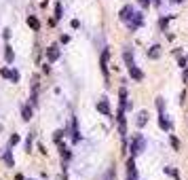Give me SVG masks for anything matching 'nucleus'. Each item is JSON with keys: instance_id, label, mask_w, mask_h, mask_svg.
I'll list each match as a JSON object with an SVG mask.
<instances>
[{"instance_id": "1", "label": "nucleus", "mask_w": 188, "mask_h": 180, "mask_svg": "<svg viewBox=\"0 0 188 180\" xmlns=\"http://www.w3.org/2000/svg\"><path fill=\"white\" fill-rule=\"evenodd\" d=\"M129 151H131V157H138L146 151V138H144L142 133H135V136H133V140H131V144H129Z\"/></svg>"}, {"instance_id": "2", "label": "nucleus", "mask_w": 188, "mask_h": 180, "mask_svg": "<svg viewBox=\"0 0 188 180\" xmlns=\"http://www.w3.org/2000/svg\"><path fill=\"white\" fill-rule=\"evenodd\" d=\"M142 25H144V13L135 11V13H133V17L127 21V28H129L131 32H135V30H140Z\"/></svg>"}, {"instance_id": "3", "label": "nucleus", "mask_w": 188, "mask_h": 180, "mask_svg": "<svg viewBox=\"0 0 188 180\" xmlns=\"http://www.w3.org/2000/svg\"><path fill=\"white\" fill-rule=\"evenodd\" d=\"M116 121H118V133H120L123 138H127V117H125V108L123 106H118Z\"/></svg>"}, {"instance_id": "4", "label": "nucleus", "mask_w": 188, "mask_h": 180, "mask_svg": "<svg viewBox=\"0 0 188 180\" xmlns=\"http://www.w3.org/2000/svg\"><path fill=\"white\" fill-rule=\"evenodd\" d=\"M133 13H135V9H133L131 4H125V7H123V9L118 11V19H120L123 24H127L131 17H133Z\"/></svg>"}, {"instance_id": "5", "label": "nucleus", "mask_w": 188, "mask_h": 180, "mask_svg": "<svg viewBox=\"0 0 188 180\" xmlns=\"http://www.w3.org/2000/svg\"><path fill=\"white\" fill-rule=\"evenodd\" d=\"M0 74H2L4 79H9L11 83H19V79H21V76H19V72L15 70V68H2Z\"/></svg>"}, {"instance_id": "6", "label": "nucleus", "mask_w": 188, "mask_h": 180, "mask_svg": "<svg viewBox=\"0 0 188 180\" xmlns=\"http://www.w3.org/2000/svg\"><path fill=\"white\" fill-rule=\"evenodd\" d=\"M108 57H110V51H108V47L102 51V57H99V68H102V72H104V79L108 81Z\"/></svg>"}, {"instance_id": "7", "label": "nucleus", "mask_w": 188, "mask_h": 180, "mask_svg": "<svg viewBox=\"0 0 188 180\" xmlns=\"http://www.w3.org/2000/svg\"><path fill=\"white\" fill-rule=\"evenodd\" d=\"M159 127L163 129V132H171L173 129V125H171V121H167V115L165 112H159Z\"/></svg>"}, {"instance_id": "8", "label": "nucleus", "mask_w": 188, "mask_h": 180, "mask_svg": "<svg viewBox=\"0 0 188 180\" xmlns=\"http://www.w3.org/2000/svg\"><path fill=\"white\" fill-rule=\"evenodd\" d=\"M59 55H61V51H59V45H51L47 49V60L49 61H57Z\"/></svg>"}, {"instance_id": "9", "label": "nucleus", "mask_w": 188, "mask_h": 180, "mask_svg": "<svg viewBox=\"0 0 188 180\" xmlns=\"http://www.w3.org/2000/svg\"><path fill=\"white\" fill-rule=\"evenodd\" d=\"M97 110L104 115V117H110L112 112H110V102H108V97H102L99 102H97Z\"/></svg>"}, {"instance_id": "10", "label": "nucleus", "mask_w": 188, "mask_h": 180, "mask_svg": "<svg viewBox=\"0 0 188 180\" xmlns=\"http://www.w3.org/2000/svg\"><path fill=\"white\" fill-rule=\"evenodd\" d=\"M70 136H72V142H81V132H78V121H76V117H74V119H72Z\"/></svg>"}, {"instance_id": "11", "label": "nucleus", "mask_w": 188, "mask_h": 180, "mask_svg": "<svg viewBox=\"0 0 188 180\" xmlns=\"http://www.w3.org/2000/svg\"><path fill=\"white\" fill-rule=\"evenodd\" d=\"M146 123H148V112H146V110H140V112L135 115V125H138V127L142 129Z\"/></svg>"}, {"instance_id": "12", "label": "nucleus", "mask_w": 188, "mask_h": 180, "mask_svg": "<svg viewBox=\"0 0 188 180\" xmlns=\"http://www.w3.org/2000/svg\"><path fill=\"white\" fill-rule=\"evenodd\" d=\"M129 74H131V79H133V81H138V83L144 81V72H142L138 66H131V68H129Z\"/></svg>"}, {"instance_id": "13", "label": "nucleus", "mask_w": 188, "mask_h": 180, "mask_svg": "<svg viewBox=\"0 0 188 180\" xmlns=\"http://www.w3.org/2000/svg\"><path fill=\"white\" fill-rule=\"evenodd\" d=\"M148 57H150V60H159V57H161V47H159V45H152V47L148 49Z\"/></svg>"}, {"instance_id": "14", "label": "nucleus", "mask_w": 188, "mask_h": 180, "mask_svg": "<svg viewBox=\"0 0 188 180\" xmlns=\"http://www.w3.org/2000/svg\"><path fill=\"white\" fill-rule=\"evenodd\" d=\"M123 60H125V64H127V68H131V66H135V61H133V53H131V49H125V53H123Z\"/></svg>"}, {"instance_id": "15", "label": "nucleus", "mask_w": 188, "mask_h": 180, "mask_svg": "<svg viewBox=\"0 0 188 180\" xmlns=\"http://www.w3.org/2000/svg\"><path fill=\"white\" fill-rule=\"evenodd\" d=\"M59 153H61V159H63V161H70L72 153H70V148H68L66 144H61V142H59Z\"/></svg>"}, {"instance_id": "16", "label": "nucleus", "mask_w": 188, "mask_h": 180, "mask_svg": "<svg viewBox=\"0 0 188 180\" xmlns=\"http://www.w3.org/2000/svg\"><path fill=\"white\" fill-rule=\"evenodd\" d=\"M32 115H34V110H32V106H28V104H24V106H21V117H24V121H30V119H32Z\"/></svg>"}, {"instance_id": "17", "label": "nucleus", "mask_w": 188, "mask_h": 180, "mask_svg": "<svg viewBox=\"0 0 188 180\" xmlns=\"http://www.w3.org/2000/svg\"><path fill=\"white\" fill-rule=\"evenodd\" d=\"M28 25H30V28H32L34 32H38V30H40V21L36 19L34 15H28Z\"/></svg>"}, {"instance_id": "18", "label": "nucleus", "mask_w": 188, "mask_h": 180, "mask_svg": "<svg viewBox=\"0 0 188 180\" xmlns=\"http://www.w3.org/2000/svg\"><path fill=\"white\" fill-rule=\"evenodd\" d=\"M4 60L9 61V64H13V60H15V53H13L11 45H7V47H4Z\"/></svg>"}, {"instance_id": "19", "label": "nucleus", "mask_w": 188, "mask_h": 180, "mask_svg": "<svg viewBox=\"0 0 188 180\" xmlns=\"http://www.w3.org/2000/svg\"><path fill=\"white\" fill-rule=\"evenodd\" d=\"M163 172L167 174V176H171V178L182 180V178H180V174H177V169H176V168H169V165H167V168H163Z\"/></svg>"}, {"instance_id": "20", "label": "nucleus", "mask_w": 188, "mask_h": 180, "mask_svg": "<svg viewBox=\"0 0 188 180\" xmlns=\"http://www.w3.org/2000/svg\"><path fill=\"white\" fill-rule=\"evenodd\" d=\"M169 21H171V17H169V15H163V17L159 19V28H161V32L167 30V24H169Z\"/></svg>"}, {"instance_id": "21", "label": "nucleus", "mask_w": 188, "mask_h": 180, "mask_svg": "<svg viewBox=\"0 0 188 180\" xmlns=\"http://www.w3.org/2000/svg\"><path fill=\"white\" fill-rule=\"evenodd\" d=\"M169 142H171V146H173V151H180V140H177L173 133H169Z\"/></svg>"}, {"instance_id": "22", "label": "nucleus", "mask_w": 188, "mask_h": 180, "mask_svg": "<svg viewBox=\"0 0 188 180\" xmlns=\"http://www.w3.org/2000/svg\"><path fill=\"white\" fill-rule=\"evenodd\" d=\"M4 163H7L9 168H13V165H15V161H13V155H11V151H7V153H4Z\"/></svg>"}, {"instance_id": "23", "label": "nucleus", "mask_w": 188, "mask_h": 180, "mask_svg": "<svg viewBox=\"0 0 188 180\" xmlns=\"http://www.w3.org/2000/svg\"><path fill=\"white\" fill-rule=\"evenodd\" d=\"M61 17H63V9H61V4H55V21H59V19H61Z\"/></svg>"}, {"instance_id": "24", "label": "nucleus", "mask_w": 188, "mask_h": 180, "mask_svg": "<svg viewBox=\"0 0 188 180\" xmlns=\"http://www.w3.org/2000/svg\"><path fill=\"white\" fill-rule=\"evenodd\" d=\"M156 108H159V112H165V100L163 97H156Z\"/></svg>"}, {"instance_id": "25", "label": "nucleus", "mask_w": 188, "mask_h": 180, "mask_svg": "<svg viewBox=\"0 0 188 180\" xmlns=\"http://www.w3.org/2000/svg\"><path fill=\"white\" fill-rule=\"evenodd\" d=\"M15 144H19V133H13L9 138V146H15Z\"/></svg>"}, {"instance_id": "26", "label": "nucleus", "mask_w": 188, "mask_h": 180, "mask_svg": "<svg viewBox=\"0 0 188 180\" xmlns=\"http://www.w3.org/2000/svg\"><path fill=\"white\" fill-rule=\"evenodd\" d=\"M32 140H34V133H30V136H28V140H25V151H28V153L32 151Z\"/></svg>"}, {"instance_id": "27", "label": "nucleus", "mask_w": 188, "mask_h": 180, "mask_svg": "<svg viewBox=\"0 0 188 180\" xmlns=\"http://www.w3.org/2000/svg\"><path fill=\"white\" fill-rule=\"evenodd\" d=\"M104 180H114V169H112V168H110V169L106 172V176H104Z\"/></svg>"}, {"instance_id": "28", "label": "nucleus", "mask_w": 188, "mask_h": 180, "mask_svg": "<svg viewBox=\"0 0 188 180\" xmlns=\"http://www.w3.org/2000/svg\"><path fill=\"white\" fill-rule=\"evenodd\" d=\"M177 64H180V68H186V66H188V57H180Z\"/></svg>"}, {"instance_id": "29", "label": "nucleus", "mask_w": 188, "mask_h": 180, "mask_svg": "<svg viewBox=\"0 0 188 180\" xmlns=\"http://www.w3.org/2000/svg\"><path fill=\"white\" fill-rule=\"evenodd\" d=\"M63 133H66V132H55V136H53V138H55V142H61V136H63Z\"/></svg>"}, {"instance_id": "30", "label": "nucleus", "mask_w": 188, "mask_h": 180, "mask_svg": "<svg viewBox=\"0 0 188 180\" xmlns=\"http://www.w3.org/2000/svg\"><path fill=\"white\" fill-rule=\"evenodd\" d=\"M140 4H142V7H144V9H148V7L152 4V0H140Z\"/></svg>"}, {"instance_id": "31", "label": "nucleus", "mask_w": 188, "mask_h": 180, "mask_svg": "<svg viewBox=\"0 0 188 180\" xmlns=\"http://www.w3.org/2000/svg\"><path fill=\"white\" fill-rule=\"evenodd\" d=\"M182 81H184V83H188V66L184 68V72H182Z\"/></svg>"}, {"instance_id": "32", "label": "nucleus", "mask_w": 188, "mask_h": 180, "mask_svg": "<svg viewBox=\"0 0 188 180\" xmlns=\"http://www.w3.org/2000/svg\"><path fill=\"white\" fill-rule=\"evenodd\" d=\"M72 28L78 30V28H81V21H78V19H72Z\"/></svg>"}, {"instance_id": "33", "label": "nucleus", "mask_w": 188, "mask_h": 180, "mask_svg": "<svg viewBox=\"0 0 188 180\" xmlns=\"http://www.w3.org/2000/svg\"><path fill=\"white\" fill-rule=\"evenodd\" d=\"M61 43H63V45H66V43H70V36L63 34V36H61Z\"/></svg>"}, {"instance_id": "34", "label": "nucleus", "mask_w": 188, "mask_h": 180, "mask_svg": "<svg viewBox=\"0 0 188 180\" xmlns=\"http://www.w3.org/2000/svg\"><path fill=\"white\" fill-rule=\"evenodd\" d=\"M152 4H154V7H161V4H163V0H152Z\"/></svg>"}, {"instance_id": "35", "label": "nucleus", "mask_w": 188, "mask_h": 180, "mask_svg": "<svg viewBox=\"0 0 188 180\" xmlns=\"http://www.w3.org/2000/svg\"><path fill=\"white\" fill-rule=\"evenodd\" d=\"M169 2H173V4H182L184 0H169Z\"/></svg>"}, {"instance_id": "36", "label": "nucleus", "mask_w": 188, "mask_h": 180, "mask_svg": "<svg viewBox=\"0 0 188 180\" xmlns=\"http://www.w3.org/2000/svg\"><path fill=\"white\" fill-rule=\"evenodd\" d=\"M186 57H188V55H186Z\"/></svg>"}]
</instances>
